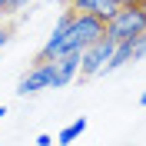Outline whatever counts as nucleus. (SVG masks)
<instances>
[{
	"label": "nucleus",
	"instance_id": "nucleus-1",
	"mask_svg": "<svg viewBox=\"0 0 146 146\" xmlns=\"http://www.w3.org/2000/svg\"><path fill=\"white\" fill-rule=\"evenodd\" d=\"M103 36H106V23L103 20L86 17V13H73V23L66 30V36L60 40V46H56L53 53H50V63L60 60V56H70V53H83L86 46L100 43Z\"/></svg>",
	"mask_w": 146,
	"mask_h": 146
},
{
	"label": "nucleus",
	"instance_id": "nucleus-2",
	"mask_svg": "<svg viewBox=\"0 0 146 146\" xmlns=\"http://www.w3.org/2000/svg\"><path fill=\"white\" fill-rule=\"evenodd\" d=\"M146 33V17L139 7H119L113 20L106 23V36L113 43H126V40H139Z\"/></svg>",
	"mask_w": 146,
	"mask_h": 146
},
{
	"label": "nucleus",
	"instance_id": "nucleus-3",
	"mask_svg": "<svg viewBox=\"0 0 146 146\" xmlns=\"http://www.w3.org/2000/svg\"><path fill=\"white\" fill-rule=\"evenodd\" d=\"M113 53H116V43L110 40V36H103L100 43H93V46H86L80 53V80H86V76H96V73H103L110 66V60H113Z\"/></svg>",
	"mask_w": 146,
	"mask_h": 146
},
{
	"label": "nucleus",
	"instance_id": "nucleus-4",
	"mask_svg": "<svg viewBox=\"0 0 146 146\" xmlns=\"http://www.w3.org/2000/svg\"><path fill=\"white\" fill-rule=\"evenodd\" d=\"M56 80V63H33L17 83V93L20 96H27V93H36V90H46V86H53Z\"/></svg>",
	"mask_w": 146,
	"mask_h": 146
},
{
	"label": "nucleus",
	"instance_id": "nucleus-5",
	"mask_svg": "<svg viewBox=\"0 0 146 146\" xmlns=\"http://www.w3.org/2000/svg\"><path fill=\"white\" fill-rule=\"evenodd\" d=\"M66 10H70V13H86V17H96V20H103V23H110L119 7L113 0H66Z\"/></svg>",
	"mask_w": 146,
	"mask_h": 146
},
{
	"label": "nucleus",
	"instance_id": "nucleus-6",
	"mask_svg": "<svg viewBox=\"0 0 146 146\" xmlns=\"http://www.w3.org/2000/svg\"><path fill=\"white\" fill-rule=\"evenodd\" d=\"M53 63H56V80H53V86H66V83L80 73V53L60 56V60H53Z\"/></svg>",
	"mask_w": 146,
	"mask_h": 146
},
{
	"label": "nucleus",
	"instance_id": "nucleus-7",
	"mask_svg": "<svg viewBox=\"0 0 146 146\" xmlns=\"http://www.w3.org/2000/svg\"><path fill=\"white\" fill-rule=\"evenodd\" d=\"M83 129H86V119L80 116V119H73L70 126H63V129H60V136H56V143H60V146H66V143H73V139L80 136Z\"/></svg>",
	"mask_w": 146,
	"mask_h": 146
},
{
	"label": "nucleus",
	"instance_id": "nucleus-8",
	"mask_svg": "<svg viewBox=\"0 0 146 146\" xmlns=\"http://www.w3.org/2000/svg\"><path fill=\"white\" fill-rule=\"evenodd\" d=\"M30 0H0V13H13V10H20V7H27Z\"/></svg>",
	"mask_w": 146,
	"mask_h": 146
},
{
	"label": "nucleus",
	"instance_id": "nucleus-9",
	"mask_svg": "<svg viewBox=\"0 0 146 146\" xmlns=\"http://www.w3.org/2000/svg\"><path fill=\"white\" fill-rule=\"evenodd\" d=\"M143 56H146V33L139 36V40H136V46H133V60H143Z\"/></svg>",
	"mask_w": 146,
	"mask_h": 146
},
{
	"label": "nucleus",
	"instance_id": "nucleus-10",
	"mask_svg": "<svg viewBox=\"0 0 146 146\" xmlns=\"http://www.w3.org/2000/svg\"><path fill=\"white\" fill-rule=\"evenodd\" d=\"M10 36H13V23H3V27H0V46H7Z\"/></svg>",
	"mask_w": 146,
	"mask_h": 146
},
{
	"label": "nucleus",
	"instance_id": "nucleus-11",
	"mask_svg": "<svg viewBox=\"0 0 146 146\" xmlns=\"http://www.w3.org/2000/svg\"><path fill=\"white\" fill-rule=\"evenodd\" d=\"M113 3H116V7H139L143 0H113Z\"/></svg>",
	"mask_w": 146,
	"mask_h": 146
},
{
	"label": "nucleus",
	"instance_id": "nucleus-12",
	"mask_svg": "<svg viewBox=\"0 0 146 146\" xmlns=\"http://www.w3.org/2000/svg\"><path fill=\"white\" fill-rule=\"evenodd\" d=\"M3 116H7V106H0V119H3Z\"/></svg>",
	"mask_w": 146,
	"mask_h": 146
},
{
	"label": "nucleus",
	"instance_id": "nucleus-13",
	"mask_svg": "<svg viewBox=\"0 0 146 146\" xmlns=\"http://www.w3.org/2000/svg\"><path fill=\"white\" fill-rule=\"evenodd\" d=\"M139 106H146V93H143V96H139Z\"/></svg>",
	"mask_w": 146,
	"mask_h": 146
},
{
	"label": "nucleus",
	"instance_id": "nucleus-14",
	"mask_svg": "<svg viewBox=\"0 0 146 146\" xmlns=\"http://www.w3.org/2000/svg\"><path fill=\"white\" fill-rule=\"evenodd\" d=\"M139 10H143V17H146V0H143V3H139Z\"/></svg>",
	"mask_w": 146,
	"mask_h": 146
}]
</instances>
